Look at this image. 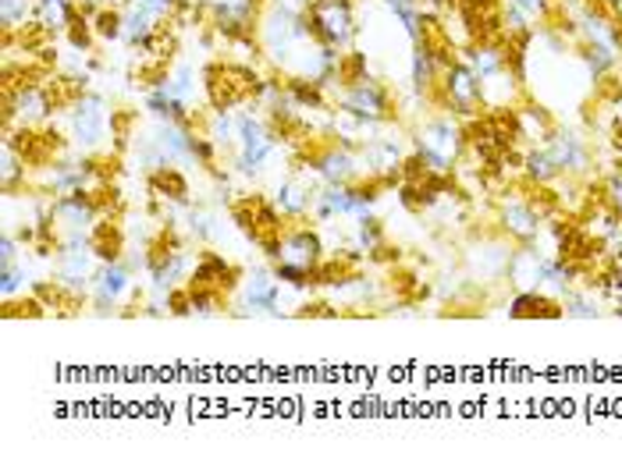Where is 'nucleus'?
<instances>
[{
  "label": "nucleus",
  "instance_id": "1",
  "mask_svg": "<svg viewBox=\"0 0 622 461\" xmlns=\"http://www.w3.org/2000/svg\"><path fill=\"white\" fill-rule=\"evenodd\" d=\"M469 149L463 117L456 114H434L424 125L413 132V164L431 178H448L452 167Z\"/></svg>",
  "mask_w": 622,
  "mask_h": 461
},
{
  "label": "nucleus",
  "instance_id": "2",
  "mask_svg": "<svg viewBox=\"0 0 622 461\" xmlns=\"http://www.w3.org/2000/svg\"><path fill=\"white\" fill-rule=\"evenodd\" d=\"M235 170L246 178H260L271 160L281 153V139L278 132L267 128L263 117H257L253 111H239L235 114Z\"/></svg>",
  "mask_w": 622,
  "mask_h": 461
},
{
  "label": "nucleus",
  "instance_id": "3",
  "mask_svg": "<svg viewBox=\"0 0 622 461\" xmlns=\"http://www.w3.org/2000/svg\"><path fill=\"white\" fill-rule=\"evenodd\" d=\"M334 107L360 117V122H370V125H392L398 117V107H395V96L384 82L370 78V75H360V78H349L342 90H339V99H334Z\"/></svg>",
  "mask_w": 622,
  "mask_h": 461
},
{
  "label": "nucleus",
  "instance_id": "4",
  "mask_svg": "<svg viewBox=\"0 0 622 461\" xmlns=\"http://www.w3.org/2000/svg\"><path fill=\"white\" fill-rule=\"evenodd\" d=\"M307 19L313 36L324 46H334L339 54H345L360 32L356 0H307Z\"/></svg>",
  "mask_w": 622,
  "mask_h": 461
},
{
  "label": "nucleus",
  "instance_id": "5",
  "mask_svg": "<svg viewBox=\"0 0 622 461\" xmlns=\"http://www.w3.org/2000/svg\"><path fill=\"white\" fill-rule=\"evenodd\" d=\"M267 255L278 263H296V266H307L313 273H321L324 266V238L317 228H310L307 220H289L278 234H274V242H267Z\"/></svg>",
  "mask_w": 622,
  "mask_h": 461
},
{
  "label": "nucleus",
  "instance_id": "6",
  "mask_svg": "<svg viewBox=\"0 0 622 461\" xmlns=\"http://www.w3.org/2000/svg\"><path fill=\"white\" fill-rule=\"evenodd\" d=\"M434 93H438L442 107L452 111L456 117H477L484 111V82L463 57L448 61L442 67L438 90H434Z\"/></svg>",
  "mask_w": 622,
  "mask_h": 461
},
{
  "label": "nucleus",
  "instance_id": "7",
  "mask_svg": "<svg viewBox=\"0 0 622 461\" xmlns=\"http://www.w3.org/2000/svg\"><path fill=\"white\" fill-rule=\"evenodd\" d=\"M54 117V96L37 82L4 85V132L8 128H43Z\"/></svg>",
  "mask_w": 622,
  "mask_h": 461
},
{
  "label": "nucleus",
  "instance_id": "8",
  "mask_svg": "<svg viewBox=\"0 0 622 461\" xmlns=\"http://www.w3.org/2000/svg\"><path fill=\"white\" fill-rule=\"evenodd\" d=\"M512 252H516V242L501 234V231H487V234L474 238V245H469L466 255H463L469 281H474V284H498V281H506Z\"/></svg>",
  "mask_w": 622,
  "mask_h": 461
},
{
  "label": "nucleus",
  "instance_id": "9",
  "mask_svg": "<svg viewBox=\"0 0 622 461\" xmlns=\"http://www.w3.org/2000/svg\"><path fill=\"white\" fill-rule=\"evenodd\" d=\"M114 111H107V99L100 93H82L69 111V135L82 153L104 149L111 135Z\"/></svg>",
  "mask_w": 622,
  "mask_h": 461
},
{
  "label": "nucleus",
  "instance_id": "10",
  "mask_svg": "<svg viewBox=\"0 0 622 461\" xmlns=\"http://www.w3.org/2000/svg\"><path fill=\"white\" fill-rule=\"evenodd\" d=\"M495 224L501 234L512 238L516 245H527V242H537V238H541L545 210H541V202L523 196V192H506L495 207Z\"/></svg>",
  "mask_w": 622,
  "mask_h": 461
},
{
  "label": "nucleus",
  "instance_id": "11",
  "mask_svg": "<svg viewBox=\"0 0 622 461\" xmlns=\"http://www.w3.org/2000/svg\"><path fill=\"white\" fill-rule=\"evenodd\" d=\"M50 220L58 238H93L100 231V202L96 192H64L50 199Z\"/></svg>",
  "mask_w": 622,
  "mask_h": 461
},
{
  "label": "nucleus",
  "instance_id": "12",
  "mask_svg": "<svg viewBox=\"0 0 622 461\" xmlns=\"http://www.w3.org/2000/svg\"><path fill=\"white\" fill-rule=\"evenodd\" d=\"M281 281L274 277V270H249L239 284V302L231 305L235 316H281Z\"/></svg>",
  "mask_w": 622,
  "mask_h": 461
},
{
  "label": "nucleus",
  "instance_id": "13",
  "mask_svg": "<svg viewBox=\"0 0 622 461\" xmlns=\"http://www.w3.org/2000/svg\"><path fill=\"white\" fill-rule=\"evenodd\" d=\"M545 149H548V157L554 160V167L562 170V178L583 181L587 175H591L594 149H591V143H587L580 132H573V128H554L551 139L545 143Z\"/></svg>",
  "mask_w": 622,
  "mask_h": 461
},
{
  "label": "nucleus",
  "instance_id": "14",
  "mask_svg": "<svg viewBox=\"0 0 622 461\" xmlns=\"http://www.w3.org/2000/svg\"><path fill=\"white\" fill-rule=\"evenodd\" d=\"M128 295H136V281H132V266L122 260H107L100 263L93 287H90V298H93V310L100 316L114 313L117 305H122Z\"/></svg>",
  "mask_w": 622,
  "mask_h": 461
},
{
  "label": "nucleus",
  "instance_id": "15",
  "mask_svg": "<svg viewBox=\"0 0 622 461\" xmlns=\"http://www.w3.org/2000/svg\"><path fill=\"white\" fill-rule=\"evenodd\" d=\"M317 181H328V185H356L363 181V160H360V149L356 146H345V143H331L324 146L317 157L310 160Z\"/></svg>",
  "mask_w": 622,
  "mask_h": 461
},
{
  "label": "nucleus",
  "instance_id": "16",
  "mask_svg": "<svg viewBox=\"0 0 622 461\" xmlns=\"http://www.w3.org/2000/svg\"><path fill=\"white\" fill-rule=\"evenodd\" d=\"M551 255H554V252H541V249H537V242L516 245L512 260H509V273H506V281H509L512 292H527V287H545Z\"/></svg>",
  "mask_w": 622,
  "mask_h": 461
},
{
  "label": "nucleus",
  "instance_id": "17",
  "mask_svg": "<svg viewBox=\"0 0 622 461\" xmlns=\"http://www.w3.org/2000/svg\"><path fill=\"white\" fill-rule=\"evenodd\" d=\"M193 270H196V263L185 249H164L157 255H149V281H154V292L160 298L172 295L182 281H189Z\"/></svg>",
  "mask_w": 622,
  "mask_h": 461
},
{
  "label": "nucleus",
  "instance_id": "18",
  "mask_svg": "<svg viewBox=\"0 0 622 461\" xmlns=\"http://www.w3.org/2000/svg\"><path fill=\"white\" fill-rule=\"evenodd\" d=\"M313 202H317V189H310L307 181L284 178L274 185L271 207L278 210L281 220H313Z\"/></svg>",
  "mask_w": 622,
  "mask_h": 461
},
{
  "label": "nucleus",
  "instance_id": "19",
  "mask_svg": "<svg viewBox=\"0 0 622 461\" xmlns=\"http://www.w3.org/2000/svg\"><path fill=\"white\" fill-rule=\"evenodd\" d=\"M512 125H516V139H523L527 146H545L551 139V132L559 128L545 107L527 104V99L512 111Z\"/></svg>",
  "mask_w": 622,
  "mask_h": 461
},
{
  "label": "nucleus",
  "instance_id": "20",
  "mask_svg": "<svg viewBox=\"0 0 622 461\" xmlns=\"http://www.w3.org/2000/svg\"><path fill=\"white\" fill-rule=\"evenodd\" d=\"M506 313L512 319H554V316H562V302L541 292V287H527V292H516L509 298Z\"/></svg>",
  "mask_w": 622,
  "mask_h": 461
},
{
  "label": "nucleus",
  "instance_id": "21",
  "mask_svg": "<svg viewBox=\"0 0 622 461\" xmlns=\"http://www.w3.org/2000/svg\"><path fill=\"white\" fill-rule=\"evenodd\" d=\"M79 19V8L72 0H37L32 4V22L43 32H69Z\"/></svg>",
  "mask_w": 622,
  "mask_h": 461
},
{
  "label": "nucleus",
  "instance_id": "22",
  "mask_svg": "<svg viewBox=\"0 0 622 461\" xmlns=\"http://www.w3.org/2000/svg\"><path fill=\"white\" fill-rule=\"evenodd\" d=\"M235 273L221 255L207 252L204 260H196V270H193V287H210V292H221V287H231L235 284Z\"/></svg>",
  "mask_w": 622,
  "mask_h": 461
},
{
  "label": "nucleus",
  "instance_id": "23",
  "mask_svg": "<svg viewBox=\"0 0 622 461\" xmlns=\"http://www.w3.org/2000/svg\"><path fill=\"white\" fill-rule=\"evenodd\" d=\"M580 61L587 67V75H591L594 82H604L612 78L619 72V61L622 54L612 46H601V43H580Z\"/></svg>",
  "mask_w": 622,
  "mask_h": 461
},
{
  "label": "nucleus",
  "instance_id": "24",
  "mask_svg": "<svg viewBox=\"0 0 622 461\" xmlns=\"http://www.w3.org/2000/svg\"><path fill=\"white\" fill-rule=\"evenodd\" d=\"M523 175H527L530 185H537V189H551V185L562 178V170L554 167V160L548 157L545 146H530L523 153Z\"/></svg>",
  "mask_w": 622,
  "mask_h": 461
},
{
  "label": "nucleus",
  "instance_id": "25",
  "mask_svg": "<svg viewBox=\"0 0 622 461\" xmlns=\"http://www.w3.org/2000/svg\"><path fill=\"white\" fill-rule=\"evenodd\" d=\"M29 181V157L19 149L4 143V167H0V189H4V196H14L19 189H25Z\"/></svg>",
  "mask_w": 622,
  "mask_h": 461
},
{
  "label": "nucleus",
  "instance_id": "26",
  "mask_svg": "<svg viewBox=\"0 0 622 461\" xmlns=\"http://www.w3.org/2000/svg\"><path fill=\"white\" fill-rule=\"evenodd\" d=\"M160 82L182 99L185 107L196 111V90H199V82H196V67H193V64H175L172 72H167Z\"/></svg>",
  "mask_w": 622,
  "mask_h": 461
},
{
  "label": "nucleus",
  "instance_id": "27",
  "mask_svg": "<svg viewBox=\"0 0 622 461\" xmlns=\"http://www.w3.org/2000/svg\"><path fill=\"white\" fill-rule=\"evenodd\" d=\"M559 302H562V316H569V319H598L601 316V302L591 292L569 287V292L559 295Z\"/></svg>",
  "mask_w": 622,
  "mask_h": 461
},
{
  "label": "nucleus",
  "instance_id": "28",
  "mask_svg": "<svg viewBox=\"0 0 622 461\" xmlns=\"http://www.w3.org/2000/svg\"><path fill=\"white\" fill-rule=\"evenodd\" d=\"M235 114H228L225 107H214V114L207 117V139L217 149H235Z\"/></svg>",
  "mask_w": 622,
  "mask_h": 461
},
{
  "label": "nucleus",
  "instance_id": "29",
  "mask_svg": "<svg viewBox=\"0 0 622 461\" xmlns=\"http://www.w3.org/2000/svg\"><path fill=\"white\" fill-rule=\"evenodd\" d=\"M32 4H37V0H0V22H4L8 40L32 22Z\"/></svg>",
  "mask_w": 622,
  "mask_h": 461
},
{
  "label": "nucleus",
  "instance_id": "30",
  "mask_svg": "<svg viewBox=\"0 0 622 461\" xmlns=\"http://www.w3.org/2000/svg\"><path fill=\"white\" fill-rule=\"evenodd\" d=\"M356 245L360 252H384V228L374 213L356 220Z\"/></svg>",
  "mask_w": 622,
  "mask_h": 461
},
{
  "label": "nucleus",
  "instance_id": "31",
  "mask_svg": "<svg viewBox=\"0 0 622 461\" xmlns=\"http://www.w3.org/2000/svg\"><path fill=\"white\" fill-rule=\"evenodd\" d=\"M601 207L604 210H612L619 220H622V160L604 175L601 181Z\"/></svg>",
  "mask_w": 622,
  "mask_h": 461
},
{
  "label": "nucleus",
  "instance_id": "32",
  "mask_svg": "<svg viewBox=\"0 0 622 461\" xmlns=\"http://www.w3.org/2000/svg\"><path fill=\"white\" fill-rule=\"evenodd\" d=\"M25 263L19 260V263H4L0 266V295H4V302H11V298H19L22 292H25Z\"/></svg>",
  "mask_w": 622,
  "mask_h": 461
},
{
  "label": "nucleus",
  "instance_id": "33",
  "mask_svg": "<svg viewBox=\"0 0 622 461\" xmlns=\"http://www.w3.org/2000/svg\"><path fill=\"white\" fill-rule=\"evenodd\" d=\"M90 25H93V36L96 40H104V43H114V40H122V11H96L93 19H90Z\"/></svg>",
  "mask_w": 622,
  "mask_h": 461
},
{
  "label": "nucleus",
  "instance_id": "34",
  "mask_svg": "<svg viewBox=\"0 0 622 461\" xmlns=\"http://www.w3.org/2000/svg\"><path fill=\"white\" fill-rule=\"evenodd\" d=\"M274 277L284 284V287H296V292H302V287H310L317 281V273L307 270V266H296V263H274Z\"/></svg>",
  "mask_w": 622,
  "mask_h": 461
},
{
  "label": "nucleus",
  "instance_id": "35",
  "mask_svg": "<svg viewBox=\"0 0 622 461\" xmlns=\"http://www.w3.org/2000/svg\"><path fill=\"white\" fill-rule=\"evenodd\" d=\"M506 4L519 8L530 22H541V25H548V22H551V14H554L551 0H506Z\"/></svg>",
  "mask_w": 622,
  "mask_h": 461
},
{
  "label": "nucleus",
  "instance_id": "36",
  "mask_svg": "<svg viewBox=\"0 0 622 461\" xmlns=\"http://www.w3.org/2000/svg\"><path fill=\"white\" fill-rule=\"evenodd\" d=\"M189 231H193L196 242H210V238H214V217L207 210H193L189 213Z\"/></svg>",
  "mask_w": 622,
  "mask_h": 461
},
{
  "label": "nucleus",
  "instance_id": "37",
  "mask_svg": "<svg viewBox=\"0 0 622 461\" xmlns=\"http://www.w3.org/2000/svg\"><path fill=\"white\" fill-rule=\"evenodd\" d=\"M598 4H604V8H615V4H619V0H598Z\"/></svg>",
  "mask_w": 622,
  "mask_h": 461
},
{
  "label": "nucleus",
  "instance_id": "38",
  "mask_svg": "<svg viewBox=\"0 0 622 461\" xmlns=\"http://www.w3.org/2000/svg\"><path fill=\"white\" fill-rule=\"evenodd\" d=\"M615 316H622V302H615V310H612Z\"/></svg>",
  "mask_w": 622,
  "mask_h": 461
}]
</instances>
